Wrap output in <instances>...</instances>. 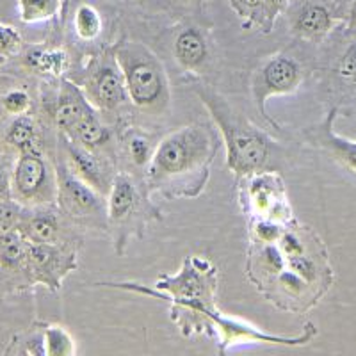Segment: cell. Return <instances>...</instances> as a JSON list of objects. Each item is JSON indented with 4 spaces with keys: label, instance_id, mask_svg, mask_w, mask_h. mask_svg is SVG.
<instances>
[{
    "label": "cell",
    "instance_id": "1",
    "mask_svg": "<svg viewBox=\"0 0 356 356\" xmlns=\"http://www.w3.org/2000/svg\"><path fill=\"white\" fill-rule=\"evenodd\" d=\"M216 152L218 138L209 125L195 123L168 134L146 166L148 187L164 196H198Z\"/></svg>",
    "mask_w": 356,
    "mask_h": 356
},
{
    "label": "cell",
    "instance_id": "2",
    "mask_svg": "<svg viewBox=\"0 0 356 356\" xmlns=\"http://www.w3.org/2000/svg\"><path fill=\"white\" fill-rule=\"evenodd\" d=\"M196 93L219 127L227 146L228 170L243 177L262 170L269 157V141L266 136L248 120H243L216 91L198 88Z\"/></svg>",
    "mask_w": 356,
    "mask_h": 356
},
{
    "label": "cell",
    "instance_id": "3",
    "mask_svg": "<svg viewBox=\"0 0 356 356\" xmlns=\"http://www.w3.org/2000/svg\"><path fill=\"white\" fill-rule=\"evenodd\" d=\"M114 63L125 79L130 100L141 109H155L166 100V81L162 66L139 43H122L114 49Z\"/></svg>",
    "mask_w": 356,
    "mask_h": 356
},
{
    "label": "cell",
    "instance_id": "4",
    "mask_svg": "<svg viewBox=\"0 0 356 356\" xmlns=\"http://www.w3.org/2000/svg\"><path fill=\"white\" fill-rule=\"evenodd\" d=\"M11 191L13 200L22 207H43L56 202L57 173L43 150L17 154L11 168Z\"/></svg>",
    "mask_w": 356,
    "mask_h": 356
},
{
    "label": "cell",
    "instance_id": "5",
    "mask_svg": "<svg viewBox=\"0 0 356 356\" xmlns=\"http://www.w3.org/2000/svg\"><path fill=\"white\" fill-rule=\"evenodd\" d=\"M301 81H303V70L298 65L296 59L292 57L278 54V56L269 57L262 66L253 75V98H255L257 109L262 114L269 125L278 129L275 120L269 118L267 114V102L269 98L278 97V95H289L294 93L296 89L300 88Z\"/></svg>",
    "mask_w": 356,
    "mask_h": 356
},
{
    "label": "cell",
    "instance_id": "6",
    "mask_svg": "<svg viewBox=\"0 0 356 356\" xmlns=\"http://www.w3.org/2000/svg\"><path fill=\"white\" fill-rule=\"evenodd\" d=\"M141 218L143 205L138 187L134 186L129 175H116L111 184L107 200V221L116 243L123 244L132 234V228H141Z\"/></svg>",
    "mask_w": 356,
    "mask_h": 356
},
{
    "label": "cell",
    "instance_id": "7",
    "mask_svg": "<svg viewBox=\"0 0 356 356\" xmlns=\"http://www.w3.org/2000/svg\"><path fill=\"white\" fill-rule=\"evenodd\" d=\"M77 266L75 253L61 244L31 243L27 246V278L29 285H44L57 291L63 278Z\"/></svg>",
    "mask_w": 356,
    "mask_h": 356
},
{
    "label": "cell",
    "instance_id": "8",
    "mask_svg": "<svg viewBox=\"0 0 356 356\" xmlns=\"http://www.w3.org/2000/svg\"><path fill=\"white\" fill-rule=\"evenodd\" d=\"M56 173L57 202L65 214L72 216L73 219H95L104 216V203L98 191L73 173L63 159L56 166Z\"/></svg>",
    "mask_w": 356,
    "mask_h": 356
},
{
    "label": "cell",
    "instance_id": "9",
    "mask_svg": "<svg viewBox=\"0 0 356 356\" xmlns=\"http://www.w3.org/2000/svg\"><path fill=\"white\" fill-rule=\"evenodd\" d=\"M337 114H339V109L333 107L324 116L323 122L308 127L305 130V138L312 146H316L317 150L324 152L332 161H335L337 164L356 175V141L335 132L333 123H335Z\"/></svg>",
    "mask_w": 356,
    "mask_h": 356
},
{
    "label": "cell",
    "instance_id": "10",
    "mask_svg": "<svg viewBox=\"0 0 356 356\" xmlns=\"http://www.w3.org/2000/svg\"><path fill=\"white\" fill-rule=\"evenodd\" d=\"M340 22L330 0H300L294 6L292 31L308 41H321Z\"/></svg>",
    "mask_w": 356,
    "mask_h": 356
},
{
    "label": "cell",
    "instance_id": "11",
    "mask_svg": "<svg viewBox=\"0 0 356 356\" xmlns=\"http://www.w3.org/2000/svg\"><path fill=\"white\" fill-rule=\"evenodd\" d=\"M61 143H63V161L68 164L70 170L77 175L79 178H82L86 184L97 189L98 193H106L111 189L109 175H107L106 166L102 164L97 159V155H93L91 148H86V146L79 145L77 141H73L72 138L61 134Z\"/></svg>",
    "mask_w": 356,
    "mask_h": 356
},
{
    "label": "cell",
    "instance_id": "12",
    "mask_svg": "<svg viewBox=\"0 0 356 356\" xmlns=\"http://www.w3.org/2000/svg\"><path fill=\"white\" fill-rule=\"evenodd\" d=\"M50 205L24 207L18 230L31 243L61 244V225Z\"/></svg>",
    "mask_w": 356,
    "mask_h": 356
},
{
    "label": "cell",
    "instance_id": "13",
    "mask_svg": "<svg viewBox=\"0 0 356 356\" xmlns=\"http://www.w3.org/2000/svg\"><path fill=\"white\" fill-rule=\"evenodd\" d=\"M89 89L93 100L102 109H116L129 97L125 79L118 65H102L89 81Z\"/></svg>",
    "mask_w": 356,
    "mask_h": 356
},
{
    "label": "cell",
    "instance_id": "14",
    "mask_svg": "<svg viewBox=\"0 0 356 356\" xmlns=\"http://www.w3.org/2000/svg\"><path fill=\"white\" fill-rule=\"evenodd\" d=\"M91 111L93 109L86 102L84 95L70 82H63L56 102V109H54V120H56V125L61 130V134L70 136L82 118Z\"/></svg>",
    "mask_w": 356,
    "mask_h": 356
},
{
    "label": "cell",
    "instance_id": "15",
    "mask_svg": "<svg viewBox=\"0 0 356 356\" xmlns=\"http://www.w3.org/2000/svg\"><path fill=\"white\" fill-rule=\"evenodd\" d=\"M4 146L15 150V154L29 150H41L40 138H38V125L31 114L13 116L11 122L6 125L2 134Z\"/></svg>",
    "mask_w": 356,
    "mask_h": 356
},
{
    "label": "cell",
    "instance_id": "16",
    "mask_svg": "<svg viewBox=\"0 0 356 356\" xmlns=\"http://www.w3.org/2000/svg\"><path fill=\"white\" fill-rule=\"evenodd\" d=\"M175 56L186 70H198L207 61L209 49L198 29L187 27L175 40Z\"/></svg>",
    "mask_w": 356,
    "mask_h": 356
},
{
    "label": "cell",
    "instance_id": "17",
    "mask_svg": "<svg viewBox=\"0 0 356 356\" xmlns=\"http://www.w3.org/2000/svg\"><path fill=\"white\" fill-rule=\"evenodd\" d=\"M24 63L29 70L47 77H59L66 70L68 59L61 50L49 47H31L24 52Z\"/></svg>",
    "mask_w": 356,
    "mask_h": 356
},
{
    "label": "cell",
    "instance_id": "18",
    "mask_svg": "<svg viewBox=\"0 0 356 356\" xmlns=\"http://www.w3.org/2000/svg\"><path fill=\"white\" fill-rule=\"evenodd\" d=\"M68 138H72L73 141H77L79 145L86 146V148L95 150L98 146L106 145L107 139H109V132H107L106 127L102 125L97 114L91 111V113H88L82 118L79 125L75 127V130L70 134Z\"/></svg>",
    "mask_w": 356,
    "mask_h": 356
},
{
    "label": "cell",
    "instance_id": "19",
    "mask_svg": "<svg viewBox=\"0 0 356 356\" xmlns=\"http://www.w3.org/2000/svg\"><path fill=\"white\" fill-rule=\"evenodd\" d=\"M61 9V0H17L18 18L24 24H38L54 18Z\"/></svg>",
    "mask_w": 356,
    "mask_h": 356
},
{
    "label": "cell",
    "instance_id": "20",
    "mask_svg": "<svg viewBox=\"0 0 356 356\" xmlns=\"http://www.w3.org/2000/svg\"><path fill=\"white\" fill-rule=\"evenodd\" d=\"M43 344L47 356H70L77 351L72 335L57 324H43Z\"/></svg>",
    "mask_w": 356,
    "mask_h": 356
},
{
    "label": "cell",
    "instance_id": "21",
    "mask_svg": "<svg viewBox=\"0 0 356 356\" xmlns=\"http://www.w3.org/2000/svg\"><path fill=\"white\" fill-rule=\"evenodd\" d=\"M4 353L6 355H44L43 324H36L31 328V332L13 337Z\"/></svg>",
    "mask_w": 356,
    "mask_h": 356
},
{
    "label": "cell",
    "instance_id": "22",
    "mask_svg": "<svg viewBox=\"0 0 356 356\" xmlns=\"http://www.w3.org/2000/svg\"><path fill=\"white\" fill-rule=\"evenodd\" d=\"M75 33L81 40H95L102 31V18L93 6H79L73 17Z\"/></svg>",
    "mask_w": 356,
    "mask_h": 356
},
{
    "label": "cell",
    "instance_id": "23",
    "mask_svg": "<svg viewBox=\"0 0 356 356\" xmlns=\"http://www.w3.org/2000/svg\"><path fill=\"white\" fill-rule=\"evenodd\" d=\"M33 107V98L25 89H8L6 93L0 95V114L2 116H20L29 114Z\"/></svg>",
    "mask_w": 356,
    "mask_h": 356
},
{
    "label": "cell",
    "instance_id": "24",
    "mask_svg": "<svg viewBox=\"0 0 356 356\" xmlns=\"http://www.w3.org/2000/svg\"><path fill=\"white\" fill-rule=\"evenodd\" d=\"M22 49V36L18 29L0 22V65L17 56Z\"/></svg>",
    "mask_w": 356,
    "mask_h": 356
},
{
    "label": "cell",
    "instance_id": "25",
    "mask_svg": "<svg viewBox=\"0 0 356 356\" xmlns=\"http://www.w3.org/2000/svg\"><path fill=\"white\" fill-rule=\"evenodd\" d=\"M337 75L344 84L356 89V34H353L351 43L337 63Z\"/></svg>",
    "mask_w": 356,
    "mask_h": 356
},
{
    "label": "cell",
    "instance_id": "26",
    "mask_svg": "<svg viewBox=\"0 0 356 356\" xmlns=\"http://www.w3.org/2000/svg\"><path fill=\"white\" fill-rule=\"evenodd\" d=\"M24 207L15 200H0V235L18 230Z\"/></svg>",
    "mask_w": 356,
    "mask_h": 356
},
{
    "label": "cell",
    "instance_id": "27",
    "mask_svg": "<svg viewBox=\"0 0 356 356\" xmlns=\"http://www.w3.org/2000/svg\"><path fill=\"white\" fill-rule=\"evenodd\" d=\"M227 2L241 18H246L248 24H251V22H259L260 25L266 0H227Z\"/></svg>",
    "mask_w": 356,
    "mask_h": 356
},
{
    "label": "cell",
    "instance_id": "28",
    "mask_svg": "<svg viewBox=\"0 0 356 356\" xmlns=\"http://www.w3.org/2000/svg\"><path fill=\"white\" fill-rule=\"evenodd\" d=\"M127 150H129V155L134 164L141 168L148 166V162H150L152 155H154L148 139H145L139 134H134L132 138L127 141Z\"/></svg>",
    "mask_w": 356,
    "mask_h": 356
},
{
    "label": "cell",
    "instance_id": "29",
    "mask_svg": "<svg viewBox=\"0 0 356 356\" xmlns=\"http://www.w3.org/2000/svg\"><path fill=\"white\" fill-rule=\"evenodd\" d=\"M287 6H289V0H266L260 27H264V31H266V33H269L273 27V24H275L276 17H278L280 13L284 11Z\"/></svg>",
    "mask_w": 356,
    "mask_h": 356
},
{
    "label": "cell",
    "instance_id": "30",
    "mask_svg": "<svg viewBox=\"0 0 356 356\" xmlns=\"http://www.w3.org/2000/svg\"><path fill=\"white\" fill-rule=\"evenodd\" d=\"M255 234H257V237L260 239V243L271 244V243H275V241H278L280 235L284 234V232L280 230V227L276 225L275 221H273V219H262V221L257 222Z\"/></svg>",
    "mask_w": 356,
    "mask_h": 356
},
{
    "label": "cell",
    "instance_id": "31",
    "mask_svg": "<svg viewBox=\"0 0 356 356\" xmlns=\"http://www.w3.org/2000/svg\"><path fill=\"white\" fill-rule=\"evenodd\" d=\"M11 168L8 161L0 164V200H13Z\"/></svg>",
    "mask_w": 356,
    "mask_h": 356
},
{
    "label": "cell",
    "instance_id": "32",
    "mask_svg": "<svg viewBox=\"0 0 356 356\" xmlns=\"http://www.w3.org/2000/svg\"><path fill=\"white\" fill-rule=\"evenodd\" d=\"M346 29L351 36L356 34V0H351V6H349L348 17H346Z\"/></svg>",
    "mask_w": 356,
    "mask_h": 356
},
{
    "label": "cell",
    "instance_id": "33",
    "mask_svg": "<svg viewBox=\"0 0 356 356\" xmlns=\"http://www.w3.org/2000/svg\"><path fill=\"white\" fill-rule=\"evenodd\" d=\"M2 162H6V154L4 150H2V146H0V164H2Z\"/></svg>",
    "mask_w": 356,
    "mask_h": 356
}]
</instances>
